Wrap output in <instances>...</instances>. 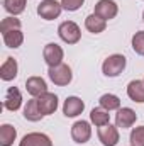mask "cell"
<instances>
[{
	"mask_svg": "<svg viewBox=\"0 0 144 146\" xmlns=\"http://www.w3.org/2000/svg\"><path fill=\"white\" fill-rule=\"evenodd\" d=\"M126 65H127V60L124 54H110L102 63V72L108 78H115L126 70Z\"/></svg>",
	"mask_w": 144,
	"mask_h": 146,
	"instance_id": "obj_1",
	"label": "cell"
},
{
	"mask_svg": "<svg viewBox=\"0 0 144 146\" xmlns=\"http://www.w3.org/2000/svg\"><path fill=\"white\" fill-rule=\"evenodd\" d=\"M58 36H59V39L63 42H66V44H76L81 39L80 26L76 22H73V21H65L58 27Z\"/></svg>",
	"mask_w": 144,
	"mask_h": 146,
	"instance_id": "obj_2",
	"label": "cell"
},
{
	"mask_svg": "<svg viewBox=\"0 0 144 146\" xmlns=\"http://www.w3.org/2000/svg\"><path fill=\"white\" fill-rule=\"evenodd\" d=\"M48 76H49V80H51L54 85H58V87H66V85L71 83L73 72L68 65L61 63V65H58V66L49 68V70H48Z\"/></svg>",
	"mask_w": 144,
	"mask_h": 146,
	"instance_id": "obj_3",
	"label": "cell"
},
{
	"mask_svg": "<svg viewBox=\"0 0 144 146\" xmlns=\"http://www.w3.org/2000/svg\"><path fill=\"white\" fill-rule=\"evenodd\" d=\"M63 12V5L61 2H56V0H42L39 5H37V15L44 21H54L61 15Z\"/></svg>",
	"mask_w": 144,
	"mask_h": 146,
	"instance_id": "obj_4",
	"label": "cell"
},
{
	"mask_svg": "<svg viewBox=\"0 0 144 146\" xmlns=\"http://www.w3.org/2000/svg\"><path fill=\"white\" fill-rule=\"evenodd\" d=\"M42 58H44L46 65H48L49 68H53V66H58V65L63 63V60H65V51H63V48H61L59 44H56V42H48V44L44 46V49H42Z\"/></svg>",
	"mask_w": 144,
	"mask_h": 146,
	"instance_id": "obj_5",
	"label": "cell"
},
{
	"mask_svg": "<svg viewBox=\"0 0 144 146\" xmlns=\"http://www.w3.org/2000/svg\"><path fill=\"white\" fill-rule=\"evenodd\" d=\"M71 138L75 143L78 145H83L87 141H90L92 138V126L88 121H76L75 124L71 126Z\"/></svg>",
	"mask_w": 144,
	"mask_h": 146,
	"instance_id": "obj_6",
	"label": "cell"
},
{
	"mask_svg": "<svg viewBox=\"0 0 144 146\" xmlns=\"http://www.w3.org/2000/svg\"><path fill=\"white\" fill-rule=\"evenodd\" d=\"M93 14L98 15L100 19H104V21H110L119 14V5L114 0H98L95 3Z\"/></svg>",
	"mask_w": 144,
	"mask_h": 146,
	"instance_id": "obj_7",
	"label": "cell"
},
{
	"mask_svg": "<svg viewBox=\"0 0 144 146\" xmlns=\"http://www.w3.org/2000/svg\"><path fill=\"white\" fill-rule=\"evenodd\" d=\"M97 134H98V139H100V143L104 146H115L119 143V139H120L119 127L112 126V124H105V126L98 127Z\"/></svg>",
	"mask_w": 144,
	"mask_h": 146,
	"instance_id": "obj_8",
	"label": "cell"
},
{
	"mask_svg": "<svg viewBox=\"0 0 144 146\" xmlns=\"http://www.w3.org/2000/svg\"><path fill=\"white\" fill-rule=\"evenodd\" d=\"M137 121V114L131 107H120L115 114V126L120 129H129L136 124Z\"/></svg>",
	"mask_w": 144,
	"mask_h": 146,
	"instance_id": "obj_9",
	"label": "cell"
},
{
	"mask_svg": "<svg viewBox=\"0 0 144 146\" xmlns=\"http://www.w3.org/2000/svg\"><path fill=\"white\" fill-rule=\"evenodd\" d=\"M37 99V104H39V109L41 112L44 114V115H51V114H54L56 109H58V95L56 94H51V92H46V94H42V95H39L36 97Z\"/></svg>",
	"mask_w": 144,
	"mask_h": 146,
	"instance_id": "obj_10",
	"label": "cell"
},
{
	"mask_svg": "<svg viewBox=\"0 0 144 146\" xmlns=\"http://www.w3.org/2000/svg\"><path fill=\"white\" fill-rule=\"evenodd\" d=\"M22 106V94L17 87H10L5 94V99H3V107L10 112H15V110L20 109Z\"/></svg>",
	"mask_w": 144,
	"mask_h": 146,
	"instance_id": "obj_11",
	"label": "cell"
},
{
	"mask_svg": "<svg viewBox=\"0 0 144 146\" xmlns=\"http://www.w3.org/2000/svg\"><path fill=\"white\" fill-rule=\"evenodd\" d=\"M26 90L31 97H39L48 92V83L42 76H29L26 80Z\"/></svg>",
	"mask_w": 144,
	"mask_h": 146,
	"instance_id": "obj_12",
	"label": "cell"
},
{
	"mask_svg": "<svg viewBox=\"0 0 144 146\" xmlns=\"http://www.w3.org/2000/svg\"><path fill=\"white\" fill-rule=\"evenodd\" d=\"M83 109H85V102L76 95L68 97L65 100V104H63V114L66 117H76V115H80L83 112Z\"/></svg>",
	"mask_w": 144,
	"mask_h": 146,
	"instance_id": "obj_13",
	"label": "cell"
},
{
	"mask_svg": "<svg viewBox=\"0 0 144 146\" xmlns=\"http://www.w3.org/2000/svg\"><path fill=\"white\" fill-rule=\"evenodd\" d=\"M19 146H53V141L44 133H29L20 139Z\"/></svg>",
	"mask_w": 144,
	"mask_h": 146,
	"instance_id": "obj_14",
	"label": "cell"
},
{
	"mask_svg": "<svg viewBox=\"0 0 144 146\" xmlns=\"http://www.w3.org/2000/svg\"><path fill=\"white\" fill-rule=\"evenodd\" d=\"M127 97L132 102L144 104V80H132L127 85Z\"/></svg>",
	"mask_w": 144,
	"mask_h": 146,
	"instance_id": "obj_15",
	"label": "cell"
},
{
	"mask_svg": "<svg viewBox=\"0 0 144 146\" xmlns=\"http://www.w3.org/2000/svg\"><path fill=\"white\" fill-rule=\"evenodd\" d=\"M85 29L92 34H100L107 29V21L100 19L95 14H90V15L85 17Z\"/></svg>",
	"mask_w": 144,
	"mask_h": 146,
	"instance_id": "obj_16",
	"label": "cell"
},
{
	"mask_svg": "<svg viewBox=\"0 0 144 146\" xmlns=\"http://www.w3.org/2000/svg\"><path fill=\"white\" fill-rule=\"evenodd\" d=\"M17 72H19V65L14 58H7L3 61V65L0 66V78L3 82H10L17 76Z\"/></svg>",
	"mask_w": 144,
	"mask_h": 146,
	"instance_id": "obj_17",
	"label": "cell"
},
{
	"mask_svg": "<svg viewBox=\"0 0 144 146\" xmlns=\"http://www.w3.org/2000/svg\"><path fill=\"white\" fill-rule=\"evenodd\" d=\"M24 117L27 121H31V122H37V121H41L44 117V114L39 109V104H37L36 97H32L31 100H27V104L24 107Z\"/></svg>",
	"mask_w": 144,
	"mask_h": 146,
	"instance_id": "obj_18",
	"label": "cell"
},
{
	"mask_svg": "<svg viewBox=\"0 0 144 146\" xmlns=\"http://www.w3.org/2000/svg\"><path fill=\"white\" fill-rule=\"evenodd\" d=\"M2 36H3V42H5V46H7V48H12V49L20 48L22 42H24V34H22L20 29L9 31V33H5V34H2Z\"/></svg>",
	"mask_w": 144,
	"mask_h": 146,
	"instance_id": "obj_19",
	"label": "cell"
},
{
	"mask_svg": "<svg viewBox=\"0 0 144 146\" xmlns=\"http://www.w3.org/2000/svg\"><path fill=\"white\" fill-rule=\"evenodd\" d=\"M17 138V131L12 124L0 126V146H12Z\"/></svg>",
	"mask_w": 144,
	"mask_h": 146,
	"instance_id": "obj_20",
	"label": "cell"
},
{
	"mask_svg": "<svg viewBox=\"0 0 144 146\" xmlns=\"http://www.w3.org/2000/svg\"><path fill=\"white\" fill-rule=\"evenodd\" d=\"M90 122L95 124L97 127H102L105 124H110V114H108V110L102 109V107L92 109V112H90Z\"/></svg>",
	"mask_w": 144,
	"mask_h": 146,
	"instance_id": "obj_21",
	"label": "cell"
},
{
	"mask_svg": "<svg viewBox=\"0 0 144 146\" xmlns=\"http://www.w3.org/2000/svg\"><path fill=\"white\" fill-rule=\"evenodd\" d=\"M26 5H27V0H3V9L14 17L20 15L26 10Z\"/></svg>",
	"mask_w": 144,
	"mask_h": 146,
	"instance_id": "obj_22",
	"label": "cell"
},
{
	"mask_svg": "<svg viewBox=\"0 0 144 146\" xmlns=\"http://www.w3.org/2000/svg\"><path fill=\"white\" fill-rule=\"evenodd\" d=\"M98 102H100V107L105 110H119L120 109V99L117 97V95H114V94H104L100 99H98Z\"/></svg>",
	"mask_w": 144,
	"mask_h": 146,
	"instance_id": "obj_23",
	"label": "cell"
},
{
	"mask_svg": "<svg viewBox=\"0 0 144 146\" xmlns=\"http://www.w3.org/2000/svg\"><path fill=\"white\" fill-rule=\"evenodd\" d=\"M20 26H22V22H20L17 17L9 15V17L2 19V22H0V33H2V34H5V33H9V31L20 29Z\"/></svg>",
	"mask_w": 144,
	"mask_h": 146,
	"instance_id": "obj_24",
	"label": "cell"
},
{
	"mask_svg": "<svg viewBox=\"0 0 144 146\" xmlns=\"http://www.w3.org/2000/svg\"><path fill=\"white\" fill-rule=\"evenodd\" d=\"M131 146H144V126H137L131 131Z\"/></svg>",
	"mask_w": 144,
	"mask_h": 146,
	"instance_id": "obj_25",
	"label": "cell"
},
{
	"mask_svg": "<svg viewBox=\"0 0 144 146\" xmlns=\"http://www.w3.org/2000/svg\"><path fill=\"white\" fill-rule=\"evenodd\" d=\"M132 49L136 54L144 56V31H137L132 36Z\"/></svg>",
	"mask_w": 144,
	"mask_h": 146,
	"instance_id": "obj_26",
	"label": "cell"
},
{
	"mask_svg": "<svg viewBox=\"0 0 144 146\" xmlns=\"http://www.w3.org/2000/svg\"><path fill=\"white\" fill-rule=\"evenodd\" d=\"M83 3H85V0H61L63 9L68 10V12H76Z\"/></svg>",
	"mask_w": 144,
	"mask_h": 146,
	"instance_id": "obj_27",
	"label": "cell"
},
{
	"mask_svg": "<svg viewBox=\"0 0 144 146\" xmlns=\"http://www.w3.org/2000/svg\"><path fill=\"white\" fill-rule=\"evenodd\" d=\"M143 21H144V12H143Z\"/></svg>",
	"mask_w": 144,
	"mask_h": 146,
	"instance_id": "obj_28",
	"label": "cell"
},
{
	"mask_svg": "<svg viewBox=\"0 0 144 146\" xmlns=\"http://www.w3.org/2000/svg\"><path fill=\"white\" fill-rule=\"evenodd\" d=\"M143 80H144V78H143Z\"/></svg>",
	"mask_w": 144,
	"mask_h": 146,
	"instance_id": "obj_29",
	"label": "cell"
}]
</instances>
